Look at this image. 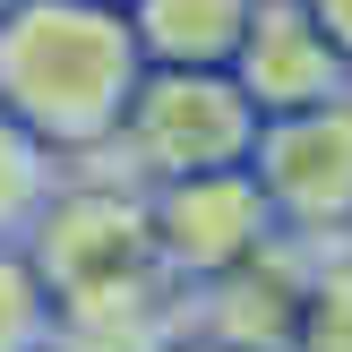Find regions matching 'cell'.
I'll return each mask as SVG.
<instances>
[{"mask_svg":"<svg viewBox=\"0 0 352 352\" xmlns=\"http://www.w3.org/2000/svg\"><path fill=\"white\" fill-rule=\"evenodd\" d=\"M0 86L43 138H103L138 103V52L103 9H26L0 43Z\"/></svg>","mask_w":352,"mask_h":352,"instance_id":"1","label":"cell"},{"mask_svg":"<svg viewBox=\"0 0 352 352\" xmlns=\"http://www.w3.org/2000/svg\"><path fill=\"white\" fill-rule=\"evenodd\" d=\"M43 267L60 284V301L78 318H138L146 292L164 284V250H155V215L129 198H78L52 215L43 232Z\"/></svg>","mask_w":352,"mask_h":352,"instance_id":"2","label":"cell"},{"mask_svg":"<svg viewBox=\"0 0 352 352\" xmlns=\"http://www.w3.org/2000/svg\"><path fill=\"white\" fill-rule=\"evenodd\" d=\"M129 146L155 181L241 172V155H258V103L215 69H164L129 103Z\"/></svg>","mask_w":352,"mask_h":352,"instance_id":"3","label":"cell"},{"mask_svg":"<svg viewBox=\"0 0 352 352\" xmlns=\"http://www.w3.org/2000/svg\"><path fill=\"white\" fill-rule=\"evenodd\" d=\"M258 189L292 232H344L352 223V95L318 112L258 120Z\"/></svg>","mask_w":352,"mask_h":352,"instance_id":"4","label":"cell"},{"mask_svg":"<svg viewBox=\"0 0 352 352\" xmlns=\"http://www.w3.org/2000/svg\"><path fill=\"white\" fill-rule=\"evenodd\" d=\"M275 232V206L258 189V172H198V181H164L155 198V250L172 275L223 284L232 267H250Z\"/></svg>","mask_w":352,"mask_h":352,"instance_id":"5","label":"cell"},{"mask_svg":"<svg viewBox=\"0 0 352 352\" xmlns=\"http://www.w3.org/2000/svg\"><path fill=\"white\" fill-rule=\"evenodd\" d=\"M232 69H241L232 86L258 103V112H275V120L284 112H318V103L344 95V52L327 43V26L301 9V0H258Z\"/></svg>","mask_w":352,"mask_h":352,"instance_id":"6","label":"cell"},{"mask_svg":"<svg viewBox=\"0 0 352 352\" xmlns=\"http://www.w3.org/2000/svg\"><path fill=\"white\" fill-rule=\"evenodd\" d=\"M250 34V0H146V52L164 69H223Z\"/></svg>","mask_w":352,"mask_h":352,"instance_id":"7","label":"cell"},{"mask_svg":"<svg viewBox=\"0 0 352 352\" xmlns=\"http://www.w3.org/2000/svg\"><path fill=\"white\" fill-rule=\"evenodd\" d=\"M34 336H43V284L0 258V352H34Z\"/></svg>","mask_w":352,"mask_h":352,"instance_id":"8","label":"cell"},{"mask_svg":"<svg viewBox=\"0 0 352 352\" xmlns=\"http://www.w3.org/2000/svg\"><path fill=\"white\" fill-rule=\"evenodd\" d=\"M34 206V146L0 120V223H17Z\"/></svg>","mask_w":352,"mask_h":352,"instance_id":"9","label":"cell"},{"mask_svg":"<svg viewBox=\"0 0 352 352\" xmlns=\"http://www.w3.org/2000/svg\"><path fill=\"white\" fill-rule=\"evenodd\" d=\"M301 9L318 17V26H327V43H336L344 60H352V0H301Z\"/></svg>","mask_w":352,"mask_h":352,"instance_id":"10","label":"cell"},{"mask_svg":"<svg viewBox=\"0 0 352 352\" xmlns=\"http://www.w3.org/2000/svg\"><path fill=\"white\" fill-rule=\"evenodd\" d=\"M181 352H232V344H181Z\"/></svg>","mask_w":352,"mask_h":352,"instance_id":"11","label":"cell"}]
</instances>
